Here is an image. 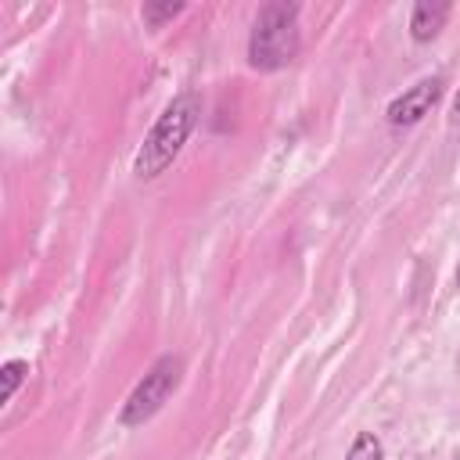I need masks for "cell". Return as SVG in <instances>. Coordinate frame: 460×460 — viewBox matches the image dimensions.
<instances>
[{
  "label": "cell",
  "instance_id": "2",
  "mask_svg": "<svg viewBox=\"0 0 460 460\" xmlns=\"http://www.w3.org/2000/svg\"><path fill=\"white\" fill-rule=\"evenodd\" d=\"M302 36H298V4L273 0L259 7L252 36H248V65L259 72L288 68L298 58Z\"/></svg>",
  "mask_w": 460,
  "mask_h": 460
},
{
  "label": "cell",
  "instance_id": "5",
  "mask_svg": "<svg viewBox=\"0 0 460 460\" xmlns=\"http://www.w3.org/2000/svg\"><path fill=\"white\" fill-rule=\"evenodd\" d=\"M449 14H453V4H446V0H417L413 11H410V36H413V43H431L446 29Z\"/></svg>",
  "mask_w": 460,
  "mask_h": 460
},
{
  "label": "cell",
  "instance_id": "4",
  "mask_svg": "<svg viewBox=\"0 0 460 460\" xmlns=\"http://www.w3.org/2000/svg\"><path fill=\"white\" fill-rule=\"evenodd\" d=\"M438 97H442V79H438V75H428V79L413 83L410 90H402V93L388 104L385 119H388L392 126H417V122L435 108Z\"/></svg>",
  "mask_w": 460,
  "mask_h": 460
},
{
  "label": "cell",
  "instance_id": "8",
  "mask_svg": "<svg viewBox=\"0 0 460 460\" xmlns=\"http://www.w3.org/2000/svg\"><path fill=\"white\" fill-rule=\"evenodd\" d=\"M183 11V4H144L140 7V14H144V22L151 25V29H162V22H169V18H176Z\"/></svg>",
  "mask_w": 460,
  "mask_h": 460
},
{
  "label": "cell",
  "instance_id": "10",
  "mask_svg": "<svg viewBox=\"0 0 460 460\" xmlns=\"http://www.w3.org/2000/svg\"><path fill=\"white\" fill-rule=\"evenodd\" d=\"M456 291H460V266H456Z\"/></svg>",
  "mask_w": 460,
  "mask_h": 460
},
{
  "label": "cell",
  "instance_id": "9",
  "mask_svg": "<svg viewBox=\"0 0 460 460\" xmlns=\"http://www.w3.org/2000/svg\"><path fill=\"white\" fill-rule=\"evenodd\" d=\"M449 122H460V86L453 93V104H449Z\"/></svg>",
  "mask_w": 460,
  "mask_h": 460
},
{
  "label": "cell",
  "instance_id": "6",
  "mask_svg": "<svg viewBox=\"0 0 460 460\" xmlns=\"http://www.w3.org/2000/svg\"><path fill=\"white\" fill-rule=\"evenodd\" d=\"M345 460H385V446L374 431H359L345 453Z\"/></svg>",
  "mask_w": 460,
  "mask_h": 460
},
{
  "label": "cell",
  "instance_id": "3",
  "mask_svg": "<svg viewBox=\"0 0 460 460\" xmlns=\"http://www.w3.org/2000/svg\"><path fill=\"white\" fill-rule=\"evenodd\" d=\"M180 374H183V359H180V356H172V352L158 356V359L151 363V370L137 381V388L129 392V399L122 402L119 424H122V428H140V424H147V420L165 406V399L176 392Z\"/></svg>",
  "mask_w": 460,
  "mask_h": 460
},
{
  "label": "cell",
  "instance_id": "1",
  "mask_svg": "<svg viewBox=\"0 0 460 460\" xmlns=\"http://www.w3.org/2000/svg\"><path fill=\"white\" fill-rule=\"evenodd\" d=\"M198 119H201V93H194V90L176 93V97L162 108V115L155 119V126L147 129L144 144L137 147L133 176H137V180H155V176H162V172L172 165V158L180 155V147L187 144V137L194 133Z\"/></svg>",
  "mask_w": 460,
  "mask_h": 460
},
{
  "label": "cell",
  "instance_id": "7",
  "mask_svg": "<svg viewBox=\"0 0 460 460\" xmlns=\"http://www.w3.org/2000/svg\"><path fill=\"white\" fill-rule=\"evenodd\" d=\"M25 374H29V363H25V359H7V363L0 367V381H4L0 399H4V402L14 399V392H18V385L25 381Z\"/></svg>",
  "mask_w": 460,
  "mask_h": 460
}]
</instances>
